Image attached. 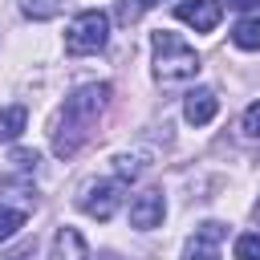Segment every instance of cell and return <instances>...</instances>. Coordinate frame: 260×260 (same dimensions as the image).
<instances>
[{"label": "cell", "instance_id": "obj_1", "mask_svg": "<svg viewBox=\"0 0 260 260\" xmlns=\"http://www.w3.org/2000/svg\"><path fill=\"white\" fill-rule=\"evenodd\" d=\"M110 93H114V89H110L106 81H93V85H81L77 93L65 98V106H61V114H57V126H53V154H57V158H69V154H77V150L89 142L98 118H102L106 106H110Z\"/></svg>", "mask_w": 260, "mask_h": 260}, {"label": "cell", "instance_id": "obj_2", "mask_svg": "<svg viewBox=\"0 0 260 260\" xmlns=\"http://www.w3.org/2000/svg\"><path fill=\"white\" fill-rule=\"evenodd\" d=\"M150 49H154V77L162 85H179V81H191L199 73V53L171 28H158L150 37Z\"/></svg>", "mask_w": 260, "mask_h": 260}, {"label": "cell", "instance_id": "obj_3", "mask_svg": "<svg viewBox=\"0 0 260 260\" xmlns=\"http://www.w3.org/2000/svg\"><path fill=\"white\" fill-rule=\"evenodd\" d=\"M106 41H110V16H106L102 8L77 12V16L69 20V28H65V49H69L73 57L98 53V49H106Z\"/></svg>", "mask_w": 260, "mask_h": 260}, {"label": "cell", "instance_id": "obj_4", "mask_svg": "<svg viewBox=\"0 0 260 260\" xmlns=\"http://www.w3.org/2000/svg\"><path fill=\"white\" fill-rule=\"evenodd\" d=\"M77 207L89 219H110L122 207V179H93V183H85L81 195H77Z\"/></svg>", "mask_w": 260, "mask_h": 260}, {"label": "cell", "instance_id": "obj_5", "mask_svg": "<svg viewBox=\"0 0 260 260\" xmlns=\"http://www.w3.org/2000/svg\"><path fill=\"white\" fill-rule=\"evenodd\" d=\"M162 215H167V199H162V191H158V187H146V191H138V195L130 199V223H134L138 232L158 228V223H162Z\"/></svg>", "mask_w": 260, "mask_h": 260}, {"label": "cell", "instance_id": "obj_6", "mask_svg": "<svg viewBox=\"0 0 260 260\" xmlns=\"http://www.w3.org/2000/svg\"><path fill=\"white\" fill-rule=\"evenodd\" d=\"M219 244H223V223L207 219V223H199V232L187 240L183 260H219Z\"/></svg>", "mask_w": 260, "mask_h": 260}, {"label": "cell", "instance_id": "obj_7", "mask_svg": "<svg viewBox=\"0 0 260 260\" xmlns=\"http://www.w3.org/2000/svg\"><path fill=\"white\" fill-rule=\"evenodd\" d=\"M175 16L183 24H191L195 32H211L219 24V0H183V4H175Z\"/></svg>", "mask_w": 260, "mask_h": 260}, {"label": "cell", "instance_id": "obj_8", "mask_svg": "<svg viewBox=\"0 0 260 260\" xmlns=\"http://www.w3.org/2000/svg\"><path fill=\"white\" fill-rule=\"evenodd\" d=\"M215 110H219V98H215V89H207V85L191 89L187 102H183V118H187L191 126H207V122L215 118Z\"/></svg>", "mask_w": 260, "mask_h": 260}, {"label": "cell", "instance_id": "obj_9", "mask_svg": "<svg viewBox=\"0 0 260 260\" xmlns=\"http://www.w3.org/2000/svg\"><path fill=\"white\" fill-rule=\"evenodd\" d=\"M53 260H89V244L77 228H61L53 236Z\"/></svg>", "mask_w": 260, "mask_h": 260}, {"label": "cell", "instance_id": "obj_10", "mask_svg": "<svg viewBox=\"0 0 260 260\" xmlns=\"http://www.w3.org/2000/svg\"><path fill=\"white\" fill-rule=\"evenodd\" d=\"M232 45L256 53V49H260V16H244V20H236V28H232Z\"/></svg>", "mask_w": 260, "mask_h": 260}, {"label": "cell", "instance_id": "obj_11", "mask_svg": "<svg viewBox=\"0 0 260 260\" xmlns=\"http://www.w3.org/2000/svg\"><path fill=\"white\" fill-rule=\"evenodd\" d=\"M24 122H28V110L24 106H4L0 110V142H16L20 130H24Z\"/></svg>", "mask_w": 260, "mask_h": 260}, {"label": "cell", "instance_id": "obj_12", "mask_svg": "<svg viewBox=\"0 0 260 260\" xmlns=\"http://www.w3.org/2000/svg\"><path fill=\"white\" fill-rule=\"evenodd\" d=\"M61 8H65V0H20V12L32 20H53Z\"/></svg>", "mask_w": 260, "mask_h": 260}, {"label": "cell", "instance_id": "obj_13", "mask_svg": "<svg viewBox=\"0 0 260 260\" xmlns=\"http://www.w3.org/2000/svg\"><path fill=\"white\" fill-rule=\"evenodd\" d=\"M158 0H118V8H114V16H118V24H134L146 8H154Z\"/></svg>", "mask_w": 260, "mask_h": 260}, {"label": "cell", "instance_id": "obj_14", "mask_svg": "<svg viewBox=\"0 0 260 260\" xmlns=\"http://www.w3.org/2000/svg\"><path fill=\"white\" fill-rule=\"evenodd\" d=\"M20 228H24V211H16V207H0V244L12 240Z\"/></svg>", "mask_w": 260, "mask_h": 260}, {"label": "cell", "instance_id": "obj_15", "mask_svg": "<svg viewBox=\"0 0 260 260\" xmlns=\"http://www.w3.org/2000/svg\"><path fill=\"white\" fill-rule=\"evenodd\" d=\"M236 260H260V232L236 236Z\"/></svg>", "mask_w": 260, "mask_h": 260}, {"label": "cell", "instance_id": "obj_16", "mask_svg": "<svg viewBox=\"0 0 260 260\" xmlns=\"http://www.w3.org/2000/svg\"><path fill=\"white\" fill-rule=\"evenodd\" d=\"M114 171H118V179H134V175L142 171V158H138V154H118V158H114Z\"/></svg>", "mask_w": 260, "mask_h": 260}, {"label": "cell", "instance_id": "obj_17", "mask_svg": "<svg viewBox=\"0 0 260 260\" xmlns=\"http://www.w3.org/2000/svg\"><path fill=\"white\" fill-rule=\"evenodd\" d=\"M244 130H248L252 138H260V102H252V106L244 110Z\"/></svg>", "mask_w": 260, "mask_h": 260}, {"label": "cell", "instance_id": "obj_18", "mask_svg": "<svg viewBox=\"0 0 260 260\" xmlns=\"http://www.w3.org/2000/svg\"><path fill=\"white\" fill-rule=\"evenodd\" d=\"M228 8H236L244 16H260V0H228Z\"/></svg>", "mask_w": 260, "mask_h": 260}, {"label": "cell", "instance_id": "obj_19", "mask_svg": "<svg viewBox=\"0 0 260 260\" xmlns=\"http://www.w3.org/2000/svg\"><path fill=\"white\" fill-rule=\"evenodd\" d=\"M12 162H16L20 171H37V154H32V150H16V154H12Z\"/></svg>", "mask_w": 260, "mask_h": 260}, {"label": "cell", "instance_id": "obj_20", "mask_svg": "<svg viewBox=\"0 0 260 260\" xmlns=\"http://www.w3.org/2000/svg\"><path fill=\"white\" fill-rule=\"evenodd\" d=\"M8 260H37V244H24V248H16Z\"/></svg>", "mask_w": 260, "mask_h": 260}, {"label": "cell", "instance_id": "obj_21", "mask_svg": "<svg viewBox=\"0 0 260 260\" xmlns=\"http://www.w3.org/2000/svg\"><path fill=\"white\" fill-rule=\"evenodd\" d=\"M102 260H118V256H102Z\"/></svg>", "mask_w": 260, "mask_h": 260}]
</instances>
